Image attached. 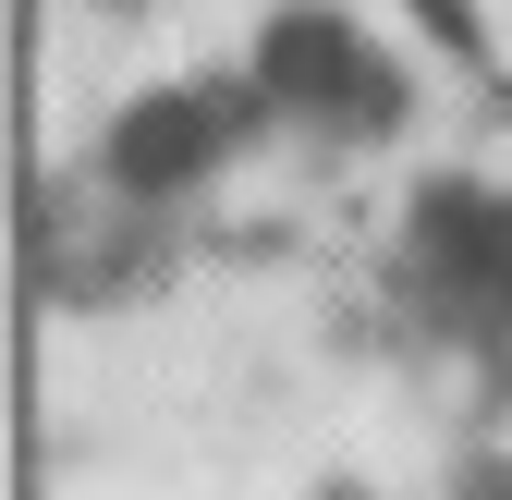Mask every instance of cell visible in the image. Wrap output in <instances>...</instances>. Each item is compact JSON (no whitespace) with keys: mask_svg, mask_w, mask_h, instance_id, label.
<instances>
[{"mask_svg":"<svg viewBox=\"0 0 512 500\" xmlns=\"http://www.w3.org/2000/svg\"><path fill=\"white\" fill-rule=\"evenodd\" d=\"M256 98L305 110V122H391L403 110V86L378 74V49L342 13H317V0H293V13L256 25Z\"/></svg>","mask_w":512,"mask_h":500,"instance_id":"obj_1","label":"cell"},{"mask_svg":"<svg viewBox=\"0 0 512 500\" xmlns=\"http://www.w3.org/2000/svg\"><path fill=\"white\" fill-rule=\"evenodd\" d=\"M464 500H512V464H476V476H464Z\"/></svg>","mask_w":512,"mask_h":500,"instance_id":"obj_6","label":"cell"},{"mask_svg":"<svg viewBox=\"0 0 512 500\" xmlns=\"http://www.w3.org/2000/svg\"><path fill=\"white\" fill-rule=\"evenodd\" d=\"M488 232H500V196H488V183H452V171H439L427 196H415V244H427V269L476 281V269H488Z\"/></svg>","mask_w":512,"mask_h":500,"instance_id":"obj_3","label":"cell"},{"mask_svg":"<svg viewBox=\"0 0 512 500\" xmlns=\"http://www.w3.org/2000/svg\"><path fill=\"white\" fill-rule=\"evenodd\" d=\"M464 293H488V305H512V196H500V232H488V269H476Z\"/></svg>","mask_w":512,"mask_h":500,"instance_id":"obj_5","label":"cell"},{"mask_svg":"<svg viewBox=\"0 0 512 500\" xmlns=\"http://www.w3.org/2000/svg\"><path fill=\"white\" fill-rule=\"evenodd\" d=\"M415 25H427L439 49H464V61H488V25H476V0H415Z\"/></svg>","mask_w":512,"mask_h":500,"instance_id":"obj_4","label":"cell"},{"mask_svg":"<svg viewBox=\"0 0 512 500\" xmlns=\"http://www.w3.org/2000/svg\"><path fill=\"white\" fill-rule=\"evenodd\" d=\"M220 147H232V98L147 86V98H122V122H110V183H122V196H171V183H196Z\"/></svg>","mask_w":512,"mask_h":500,"instance_id":"obj_2","label":"cell"}]
</instances>
